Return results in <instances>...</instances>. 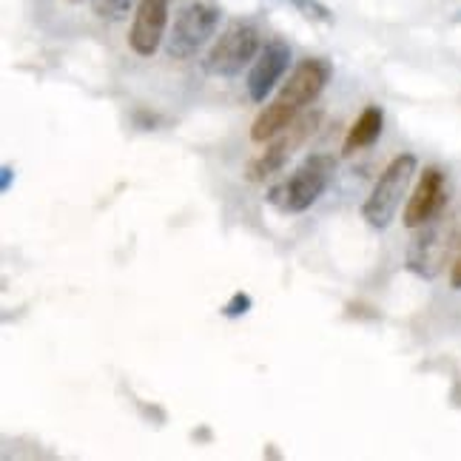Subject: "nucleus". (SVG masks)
<instances>
[{
	"label": "nucleus",
	"instance_id": "1",
	"mask_svg": "<svg viewBox=\"0 0 461 461\" xmlns=\"http://www.w3.org/2000/svg\"><path fill=\"white\" fill-rule=\"evenodd\" d=\"M333 75V68L325 58H305L299 63L288 83L279 88V95L271 105L257 114L254 126H251V140L254 143H268L282 129L288 126L291 120H296L308 105L325 92V86Z\"/></svg>",
	"mask_w": 461,
	"mask_h": 461
},
{
	"label": "nucleus",
	"instance_id": "2",
	"mask_svg": "<svg viewBox=\"0 0 461 461\" xmlns=\"http://www.w3.org/2000/svg\"><path fill=\"white\" fill-rule=\"evenodd\" d=\"M336 171V159L328 154H311L288 180L271 185L268 203L282 214H303L328 191Z\"/></svg>",
	"mask_w": 461,
	"mask_h": 461
},
{
	"label": "nucleus",
	"instance_id": "3",
	"mask_svg": "<svg viewBox=\"0 0 461 461\" xmlns=\"http://www.w3.org/2000/svg\"><path fill=\"white\" fill-rule=\"evenodd\" d=\"M416 157L413 154H399L387 163V168L379 174V180L370 191V197L362 205V217L370 228L384 230L390 222L396 220V211L407 194L413 174H416Z\"/></svg>",
	"mask_w": 461,
	"mask_h": 461
},
{
	"label": "nucleus",
	"instance_id": "4",
	"mask_svg": "<svg viewBox=\"0 0 461 461\" xmlns=\"http://www.w3.org/2000/svg\"><path fill=\"white\" fill-rule=\"evenodd\" d=\"M322 122V112L319 109H308L303 112L296 120H291L285 129H282L274 140H268V149H265L259 157H254L251 163L245 168V176L251 183H265L271 174L285 168L288 159L296 154L299 146H305L308 140L313 137V131L319 129Z\"/></svg>",
	"mask_w": 461,
	"mask_h": 461
},
{
	"label": "nucleus",
	"instance_id": "5",
	"mask_svg": "<svg viewBox=\"0 0 461 461\" xmlns=\"http://www.w3.org/2000/svg\"><path fill=\"white\" fill-rule=\"evenodd\" d=\"M220 26V9L208 0H194L180 14L166 38V55L171 60H191L197 51L214 38Z\"/></svg>",
	"mask_w": 461,
	"mask_h": 461
},
{
	"label": "nucleus",
	"instance_id": "6",
	"mask_svg": "<svg viewBox=\"0 0 461 461\" xmlns=\"http://www.w3.org/2000/svg\"><path fill=\"white\" fill-rule=\"evenodd\" d=\"M262 51V38L254 23L234 21L214 43L205 58V72L214 77H237L248 63Z\"/></svg>",
	"mask_w": 461,
	"mask_h": 461
},
{
	"label": "nucleus",
	"instance_id": "7",
	"mask_svg": "<svg viewBox=\"0 0 461 461\" xmlns=\"http://www.w3.org/2000/svg\"><path fill=\"white\" fill-rule=\"evenodd\" d=\"M288 66H291V46L285 41L274 38L265 43V49L251 66V75H248V97L254 103H265V97L274 92V86L285 77Z\"/></svg>",
	"mask_w": 461,
	"mask_h": 461
},
{
	"label": "nucleus",
	"instance_id": "8",
	"mask_svg": "<svg viewBox=\"0 0 461 461\" xmlns=\"http://www.w3.org/2000/svg\"><path fill=\"white\" fill-rule=\"evenodd\" d=\"M168 26V0H140L134 23L129 29V46L134 55L151 58L166 38Z\"/></svg>",
	"mask_w": 461,
	"mask_h": 461
},
{
	"label": "nucleus",
	"instance_id": "9",
	"mask_svg": "<svg viewBox=\"0 0 461 461\" xmlns=\"http://www.w3.org/2000/svg\"><path fill=\"white\" fill-rule=\"evenodd\" d=\"M447 203V188H445V174L438 168H424V174L419 176V185L413 191V197L407 200L404 208V225L407 228H421L433 222L441 208Z\"/></svg>",
	"mask_w": 461,
	"mask_h": 461
},
{
	"label": "nucleus",
	"instance_id": "10",
	"mask_svg": "<svg viewBox=\"0 0 461 461\" xmlns=\"http://www.w3.org/2000/svg\"><path fill=\"white\" fill-rule=\"evenodd\" d=\"M450 248L453 242H447L445 228L430 225V222L421 225V234L413 240L411 254H407V268L424 279H433L441 271V265H445Z\"/></svg>",
	"mask_w": 461,
	"mask_h": 461
},
{
	"label": "nucleus",
	"instance_id": "11",
	"mask_svg": "<svg viewBox=\"0 0 461 461\" xmlns=\"http://www.w3.org/2000/svg\"><path fill=\"white\" fill-rule=\"evenodd\" d=\"M382 129H384V112L379 109V105H367V109L357 117V122L350 126L345 143H342V154L353 157L357 151L374 146L382 137Z\"/></svg>",
	"mask_w": 461,
	"mask_h": 461
},
{
	"label": "nucleus",
	"instance_id": "12",
	"mask_svg": "<svg viewBox=\"0 0 461 461\" xmlns=\"http://www.w3.org/2000/svg\"><path fill=\"white\" fill-rule=\"evenodd\" d=\"M140 0H92V9L100 21H122Z\"/></svg>",
	"mask_w": 461,
	"mask_h": 461
},
{
	"label": "nucleus",
	"instance_id": "13",
	"mask_svg": "<svg viewBox=\"0 0 461 461\" xmlns=\"http://www.w3.org/2000/svg\"><path fill=\"white\" fill-rule=\"evenodd\" d=\"M251 296H248V294H242V291H237L234 296H230V303L222 308V313L225 316H230V319H234V316H242V313H248V311H251Z\"/></svg>",
	"mask_w": 461,
	"mask_h": 461
},
{
	"label": "nucleus",
	"instance_id": "14",
	"mask_svg": "<svg viewBox=\"0 0 461 461\" xmlns=\"http://www.w3.org/2000/svg\"><path fill=\"white\" fill-rule=\"evenodd\" d=\"M294 4L303 9L308 17H313V21H330V12L322 4H316V0H294Z\"/></svg>",
	"mask_w": 461,
	"mask_h": 461
},
{
	"label": "nucleus",
	"instance_id": "15",
	"mask_svg": "<svg viewBox=\"0 0 461 461\" xmlns=\"http://www.w3.org/2000/svg\"><path fill=\"white\" fill-rule=\"evenodd\" d=\"M450 285H453L456 291H461V259L453 265V271H450Z\"/></svg>",
	"mask_w": 461,
	"mask_h": 461
},
{
	"label": "nucleus",
	"instance_id": "16",
	"mask_svg": "<svg viewBox=\"0 0 461 461\" xmlns=\"http://www.w3.org/2000/svg\"><path fill=\"white\" fill-rule=\"evenodd\" d=\"M0 174H4V191H9V183H12V168H4Z\"/></svg>",
	"mask_w": 461,
	"mask_h": 461
}]
</instances>
